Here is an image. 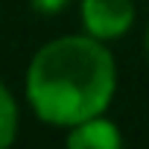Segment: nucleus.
Here are the masks:
<instances>
[{
    "label": "nucleus",
    "instance_id": "obj_2",
    "mask_svg": "<svg viewBox=\"0 0 149 149\" xmlns=\"http://www.w3.org/2000/svg\"><path fill=\"white\" fill-rule=\"evenodd\" d=\"M137 18L134 0H82L79 3V21L85 35L97 41H120L132 32Z\"/></svg>",
    "mask_w": 149,
    "mask_h": 149
},
{
    "label": "nucleus",
    "instance_id": "obj_3",
    "mask_svg": "<svg viewBox=\"0 0 149 149\" xmlns=\"http://www.w3.org/2000/svg\"><path fill=\"white\" fill-rule=\"evenodd\" d=\"M64 140L70 149H120L123 132L114 120H108L105 114H97V117H88L76 126H70Z\"/></svg>",
    "mask_w": 149,
    "mask_h": 149
},
{
    "label": "nucleus",
    "instance_id": "obj_1",
    "mask_svg": "<svg viewBox=\"0 0 149 149\" xmlns=\"http://www.w3.org/2000/svg\"><path fill=\"white\" fill-rule=\"evenodd\" d=\"M117 94V61L105 41L64 35L47 41L26 67V102L35 117L70 129L105 114Z\"/></svg>",
    "mask_w": 149,
    "mask_h": 149
},
{
    "label": "nucleus",
    "instance_id": "obj_6",
    "mask_svg": "<svg viewBox=\"0 0 149 149\" xmlns=\"http://www.w3.org/2000/svg\"><path fill=\"white\" fill-rule=\"evenodd\" d=\"M143 50H146V58H149V24H146V32H143Z\"/></svg>",
    "mask_w": 149,
    "mask_h": 149
},
{
    "label": "nucleus",
    "instance_id": "obj_4",
    "mask_svg": "<svg viewBox=\"0 0 149 149\" xmlns=\"http://www.w3.org/2000/svg\"><path fill=\"white\" fill-rule=\"evenodd\" d=\"M18 126H21L18 102H15L12 91L0 82V149H6V146L18 137Z\"/></svg>",
    "mask_w": 149,
    "mask_h": 149
},
{
    "label": "nucleus",
    "instance_id": "obj_5",
    "mask_svg": "<svg viewBox=\"0 0 149 149\" xmlns=\"http://www.w3.org/2000/svg\"><path fill=\"white\" fill-rule=\"evenodd\" d=\"M29 3L38 15H58L61 9H67L70 0H29Z\"/></svg>",
    "mask_w": 149,
    "mask_h": 149
}]
</instances>
